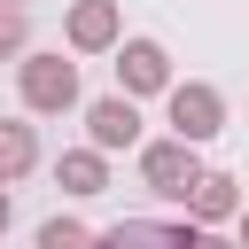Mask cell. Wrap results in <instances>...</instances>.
<instances>
[{
    "label": "cell",
    "instance_id": "obj_1",
    "mask_svg": "<svg viewBox=\"0 0 249 249\" xmlns=\"http://www.w3.org/2000/svg\"><path fill=\"white\" fill-rule=\"evenodd\" d=\"M16 93H23V109L31 117H70L86 93H78V62H62V47L54 54H23L16 62Z\"/></svg>",
    "mask_w": 249,
    "mask_h": 249
},
{
    "label": "cell",
    "instance_id": "obj_2",
    "mask_svg": "<svg viewBox=\"0 0 249 249\" xmlns=\"http://www.w3.org/2000/svg\"><path fill=\"white\" fill-rule=\"evenodd\" d=\"M163 117H171V140L202 148V140L226 132V93H218L210 78H179V86L163 93Z\"/></svg>",
    "mask_w": 249,
    "mask_h": 249
},
{
    "label": "cell",
    "instance_id": "obj_3",
    "mask_svg": "<svg viewBox=\"0 0 249 249\" xmlns=\"http://www.w3.org/2000/svg\"><path fill=\"white\" fill-rule=\"evenodd\" d=\"M140 187L163 195V202H187V195L202 187V148H187V140H148V148H140Z\"/></svg>",
    "mask_w": 249,
    "mask_h": 249
},
{
    "label": "cell",
    "instance_id": "obj_4",
    "mask_svg": "<svg viewBox=\"0 0 249 249\" xmlns=\"http://www.w3.org/2000/svg\"><path fill=\"white\" fill-rule=\"evenodd\" d=\"M171 47L163 39H124L117 47V93L124 101H148V93H171Z\"/></svg>",
    "mask_w": 249,
    "mask_h": 249
},
{
    "label": "cell",
    "instance_id": "obj_5",
    "mask_svg": "<svg viewBox=\"0 0 249 249\" xmlns=\"http://www.w3.org/2000/svg\"><path fill=\"white\" fill-rule=\"evenodd\" d=\"M62 39H70V54H117L124 47V8L117 0H70Z\"/></svg>",
    "mask_w": 249,
    "mask_h": 249
},
{
    "label": "cell",
    "instance_id": "obj_6",
    "mask_svg": "<svg viewBox=\"0 0 249 249\" xmlns=\"http://www.w3.org/2000/svg\"><path fill=\"white\" fill-rule=\"evenodd\" d=\"M86 148H101V156H117V148H148V140H140V101H124V93L86 101Z\"/></svg>",
    "mask_w": 249,
    "mask_h": 249
},
{
    "label": "cell",
    "instance_id": "obj_7",
    "mask_svg": "<svg viewBox=\"0 0 249 249\" xmlns=\"http://www.w3.org/2000/svg\"><path fill=\"white\" fill-rule=\"evenodd\" d=\"M101 249H202V226H195V218H179V226H163V218H124V226L101 233Z\"/></svg>",
    "mask_w": 249,
    "mask_h": 249
},
{
    "label": "cell",
    "instance_id": "obj_8",
    "mask_svg": "<svg viewBox=\"0 0 249 249\" xmlns=\"http://www.w3.org/2000/svg\"><path fill=\"white\" fill-rule=\"evenodd\" d=\"M241 210H249V195H241V179H233V171H202V187L187 195V218H195V226H210V233H218V226H233Z\"/></svg>",
    "mask_w": 249,
    "mask_h": 249
},
{
    "label": "cell",
    "instance_id": "obj_9",
    "mask_svg": "<svg viewBox=\"0 0 249 249\" xmlns=\"http://www.w3.org/2000/svg\"><path fill=\"white\" fill-rule=\"evenodd\" d=\"M54 187H62V195H78V202L109 195V156H101V148H62V163H54Z\"/></svg>",
    "mask_w": 249,
    "mask_h": 249
},
{
    "label": "cell",
    "instance_id": "obj_10",
    "mask_svg": "<svg viewBox=\"0 0 249 249\" xmlns=\"http://www.w3.org/2000/svg\"><path fill=\"white\" fill-rule=\"evenodd\" d=\"M23 171H39V132L23 117H0V187H16Z\"/></svg>",
    "mask_w": 249,
    "mask_h": 249
},
{
    "label": "cell",
    "instance_id": "obj_11",
    "mask_svg": "<svg viewBox=\"0 0 249 249\" xmlns=\"http://www.w3.org/2000/svg\"><path fill=\"white\" fill-rule=\"evenodd\" d=\"M31 249H101V233L78 226V218H47V226L31 233Z\"/></svg>",
    "mask_w": 249,
    "mask_h": 249
},
{
    "label": "cell",
    "instance_id": "obj_12",
    "mask_svg": "<svg viewBox=\"0 0 249 249\" xmlns=\"http://www.w3.org/2000/svg\"><path fill=\"white\" fill-rule=\"evenodd\" d=\"M23 47H31V8L0 0V62H23Z\"/></svg>",
    "mask_w": 249,
    "mask_h": 249
},
{
    "label": "cell",
    "instance_id": "obj_13",
    "mask_svg": "<svg viewBox=\"0 0 249 249\" xmlns=\"http://www.w3.org/2000/svg\"><path fill=\"white\" fill-rule=\"evenodd\" d=\"M8 226H16V202H8V187H0V233H8Z\"/></svg>",
    "mask_w": 249,
    "mask_h": 249
},
{
    "label": "cell",
    "instance_id": "obj_14",
    "mask_svg": "<svg viewBox=\"0 0 249 249\" xmlns=\"http://www.w3.org/2000/svg\"><path fill=\"white\" fill-rule=\"evenodd\" d=\"M233 241H241V249H249V210H241V218H233Z\"/></svg>",
    "mask_w": 249,
    "mask_h": 249
}]
</instances>
